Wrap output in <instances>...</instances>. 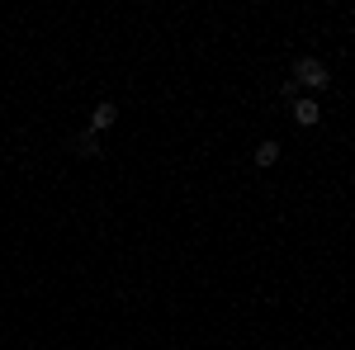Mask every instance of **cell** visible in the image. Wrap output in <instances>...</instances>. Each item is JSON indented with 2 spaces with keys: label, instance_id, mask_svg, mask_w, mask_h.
Listing matches in <instances>:
<instances>
[{
  "label": "cell",
  "instance_id": "cell-4",
  "mask_svg": "<svg viewBox=\"0 0 355 350\" xmlns=\"http://www.w3.org/2000/svg\"><path fill=\"white\" fill-rule=\"evenodd\" d=\"M275 157H279L275 142H261V147H256V161H261V166H275Z\"/></svg>",
  "mask_w": 355,
  "mask_h": 350
},
{
  "label": "cell",
  "instance_id": "cell-3",
  "mask_svg": "<svg viewBox=\"0 0 355 350\" xmlns=\"http://www.w3.org/2000/svg\"><path fill=\"white\" fill-rule=\"evenodd\" d=\"M114 119H119V109H114V105H100V109H95V119H90V128L100 133V128H110Z\"/></svg>",
  "mask_w": 355,
  "mask_h": 350
},
{
  "label": "cell",
  "instance_id": "cell-5",
  "mask_svg": "<svg viewBox=\"0 0 355 350\" xmlns=\"http://www.w3.org/2000/svg\"><path fill=\"white\" fill-rule=\"evenodd\" d=\"M76 147H81V157H95V137H90V133L76 137Z\"/></svg>",
  "mask_w": 355,
  "mask_h": 350
},
{
  "label": "cell",
  "instance_id": "cell-2",
  "mask_svg": "<svg viewBox=\"0 0 355 350\" xmlns=\"http://www.w3.org/2000/svg\"><path fill=\"white\" fill-rule=\"evenodd\" d=\"M318 114H322V109L313 105V100H294V119H299L303 128H308V123H318Z\"/></svg>",
  "mask_w": 355,
  "mask_h": 350
},
{
  "label": "cell",
  "instance_id": "cell-1",
  "mask_svg": "<svg viewBox=\"0 0 355 350\" xmlns=\"http://www.w3.org/2000/svg\"><path fill=\"white\" fill-rule=\"evenodd\" d=\"M294 85H313V90H322V85H327V67L313 62V57H303L299 67H294Z\"/></svg>",
  "mask_w": 355,
  "mask_h": 350
}]
</instances>
